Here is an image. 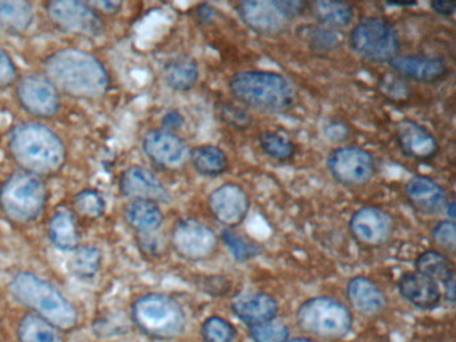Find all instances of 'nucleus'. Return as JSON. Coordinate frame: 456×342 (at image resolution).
<instances>
[{
  "mask_svg": "<svg viewBox=\"0 0 456 342\" xmlns=\"http://www.w3.org/2000/svg\"><path fill=\"white\" fill-rule=\"evenodd\" d=\"M213 15H215V10L208 4L200 5L199 11H197V16H199V20L201 23H208V21L212 20Z\"/></svg>",
  "mask_w": 456,
  "mask_h": 342,
  "instance_id": "obj_45",
  "label": "nucleus"
},
{
  "mask_svg": "<svg viewBox=\"0 0 456 342\" xmlns=\"http://www.w3.org/2000/svg\"><path fill=\"white\" fill-rule=\"evenodd\" d=\"M36 20L34 5L26 0H0V31L23 34Z\"/></svg>",
  "mask_w": 456,
  "mask_h": 342,
  "instance_id": "obj_25",
  "label": "nucleus"
},
{
  "mask_svg": "<svg viewBox=\"0 0 456 342\" xmlns=\"http://www.w3.org/2000/svg\"><path fill=\"white\" fill-rule=\"evenodd\" d=\"M49 190L41 176L17 171L0 184V211L15 224H30L41 218Z\"/></svg>",
  "mask_w": 456,
  "mask_h": 342,
  "instance_id": "obj_5",
  "label": "nucleus"
},
{
  "mask_svg": "<svg viewBox=\"0 0 456 342\" xmlns=\"http://www.w3.org/2000/svg\"><path fill=\"white\" fill-rule=\"evenodd\" d=\"M297 321L304 330L322 338H341L352 328L348 307L330 297H316L304 302L298 307Z\"/></svg>",
  "mask_w": 456,
  "mask_h": 342,
  "instance_id": "obj_8",
  "label": "nucleus"
},
{
  "mask_svg": "<svg viewBox=\"0 0 456 342\" xmlns=\"http://www.w3.org/2000/svg\"><path fill=\"white\" fill-rule=\"evenodd\" d=\"M432 240L444 250L453 251L456 246V226L455 222L450 219L440 221L432 229Z\"/></svg>",
  "mask_w": 456,
  "mask_h": 342,
  "instance_id": "obj_40",
  "label": "nucleus"
},
{
  "mask_svg": "<svg viewBox=\"0 0 456 342\" xmlns=\"http://www.w3.org/2000/svg\"><path fill=\"white\" fill-rule=\"evenodd\" d=\"M199 64L191 56H178L165 67V80L167 86L180 93L191 90L199 82Z\"/></svg>",
  "mask_w": 456,
  "mask_h": 342,
  "instance_id": "obj_27",
  "label": "nucleus"
},
{
  "mask_svg": "<svg viewBox=\"0 0 456 342\" xmlns=\"http://www.w3.org/2000/svg\"><path fill=\"white\" fill-rule=\"evenodd\" d=\"M394 74L419 83H434L447 75V61L439 56L397 55L388 61Z\"/></svg>",
  "mask_w": 456,
  "mask_h": 342,
  "instance_id": "obj_19",
  "label": "nucleus"
},
{
  "mask_svg": "<svg viewBox=\"0 0 456 342\" xmlns=\"http://www.w3.org/2000/svg\"><path fill=\"white\" fill-rule=\"evenodd\" d=\"M124 216L134 232L143 235L159 232L165 219L161 206L151 200H132L125 208Z\"/></svg>",
  "mask_w": 456,
  "mask_h": 342,
  "instance_id": "obj_24",
  "label": "nucleus"
},
{
  "mask_svg": "<svg viewBox=\"0 0 456 342\" xmlns=\"http://www.w3.org/2000/svg\"><path fill=\"white\" fill-rule=\"evenodd\" d=\"M352 51L365 61H391L400 55V37L396 29L378 16L362 19L349 34Z\"/></svg>",
  "mask_w": 456,
  "mask_h": 342,
  "instance_id": "obj_7",
  "label": "nucleus"
},
{
  "mask_svg": "<svg viewBox=\"0 0 456 342\" xmlns=\"http://www.w3.org/2000/svg\"><path fill=\"white\" fill-rule=\"evenodd\" d=\"M309 8L319 26L330 29L346 28L354 19V8L348 3L319 0L309 4Z\"/></svg>",
  "mask_w": 456,
  "mask_h": 342,
  "instance_id": "obj_29",
  "label": "nucleus"
},
{
  "mask_svg": "<svg viewBox=\"0 0 456 342\" xmlns=\"http://www.w3.org/2000/svg\"><path fill=\"white\" fill-rule=\"evenodd\" d=\"M100 15H116L121 11L122 2L114 0H98V2H87Z\"/></svg>",
  "mask_w": 456,
  "mask_h": 342,
  "instance_id": "obj_43",
  "label": "nucleus"
},
{
  "mask_svg": "<svg viewBox=\"0 0 456 342\" xmlns=\"http://www.w3.org/2000/svg\"><path fill=\"white\" fill-rule=\"evenodd\" d=\"M119 191L130 200H151L169 203L172 200L161 179L143 166H130L119 176Z\"/></svg>",
  "mask_w": 456,
  "mask_h": 342,
  "instance_id": "obj_17",
  "label": "nucleus"
},
{
  "mask_svg": "<svg viewBox=\"0 0 456 342\" xmlns=\"http://www.w3.org/2000/svg\"><path fill=\"white\" fill-rule=\"evenodd\" d=\"M404 195L410 205L424 216H435L444 210L448 198L445 190L434 179L416 175L405 183Z\"/></svg>",
  "mask_w": 456,
  "mask_h": 342,
  "instance_id": "obj_20",
  "label": "nucleus"
},
{
  "mask_svg": "<svg viewBox=\"0 0 456 342\" xmlns=\"http://www.w3.org/2000/svg\"><path fill=\"white\" fill-rule=\"evenodd\" d=\"M444 210L445 213L448 214V219H450V221H453V218H455V202H453V200L447 202Z\"/></svg>",
  "mask_w": 456,
  "mask_h": 342,
  "instance_id": "obj_46",
  "label": "nucleus"
},
{
  "mask_svg": "<svg viewBox=\"0 0 456 342\" xmlns=\"http://www.w3.org/2000/svg\"><path fill=\"white\" fill-rule=\"evenodd\" d=\"M416 272L431 278L436 283L442 282L443 285L451 282L455 278L452 262L444 254L436 250L424 251L418 256Z\"/></svg>",
  "mask_w": 456,
  "mask_h": 342,
  "instance_id": "obj_31",
  "label": "nucleus"
},
{
  "mask_svg": "<svg viewBox=\"0 0 456 342\" xmlns=\"http://www.w3.org/2000/svg\"><path fill=\"white\" fill-rule=\"evenodd\" d=\"M12 159L26 173L46 176L62 170L68 159L65 143L44 123H18L9 136Z\"/></svg>",
  "mask_w": 456,
  "mask_h": 342,
  "instance_id": "obj_2",
  "label": "nucleus"
},
{
  "mask_svg": "<svg viewBox=\"0 0 456 342\" xmlns=\"http://www.w3.org/2000/svg\"><path fill=\"white\" fill-rule=\"evenodd\" d=\"M15 301L61 331L73 330L79 322L77 307L49 281L30 272L17 273L9 283Z\"/></svg>",
  "mask_w": 456,
  "mask_h": 342,
  "instance_id": "obj_3",
  "label": "nucleus"
},
{
  "mask_svg": "<svg viewBox=\"0 0 456 342\" xmlns=\"http://www.w3.org/2000/svg\"><path fill=\"white\" fill-rule=\"evenodd\" d=\"M346 297L352 306L365 315L379 314L387 305L386 294L370 278H352L346 286Z\"/></svg>",
  "mask_w": 456,
  "mask_h": 342,
  "instance_id": "obj_23",
  "label": "nucleus"
},
{
  "mask_svg": "<svg viewBox=\"0 0 456 342\" xmlns=\"http://www.w3.org/2000/svg\"><path fill=\"white\" fill-rule=\"evenodd\" d=\"M18 337L20 342H63L60 329L33 313L20 321Z\"/></svg>",
  "mask_w": 456,
  "mask_h": 342,
  "instance_id": "obj_30",
  "label": "nucleus"
},
{
  "mask_svg": "<svg viewBox=\"0 0 456 342\" xmlns=\"http://www.w3.org/2000/svg\"><path fill=\"white\" fill-rule=\"evenodd\" d=\"M73 206L81 216L97 219L105 214L106 200L102 192L95 189H85L73 198Z\"/></svg>",
  "mask_w": 456,
  "mask_h": 342,
  "instance_id": "obj_35",
  "label": "nucleus"
},
{
  "mask_svg": "<svg viewBox=\"0 0 456 342\" xmlns=\"http://www.w3.org/2000/svg\"><path fill=\"white\" fill-rule=\"evenodd\" d=\"M161 125L164 130L175 133L185 125V118L177 110H170V111L165 112L164 117H162Z\"/></svg>",
  "mask_w": 456,
  "mask_h": 342,
  "instance_id": "obj_42",
  "label": "nucleus"
},
{
  "mask_svg": "<svg viewBox=\"0 0 456 342\" xmlns=\"http://www.w3.org/2000/svg\"><path fill=\"white\" fill-rule=\"evenodd\" d=\"M400 150L416 160L432 159L439 151L436 136L415 120L403 119L395 127Z\"/></svg>",
  "mask_w": 456,
  "mask_h": 342,
  "instance_id": "obj_18",
  "label": "nucleus"
},
{
  "mask_svg": "<svg viewBox=\"0 0 456 342\" xmlns=\"http://www.w3.org/2000/svg\"><path fill=\"white\" fill-rule=\"evenodd\" d=\"M142 150L154 165L165 170H180L191 159L188 143L164 128L148 131L142 139Z\"/></svg>",
  "mask_w": 456,
  "mask_h": 342,
  "instance_id": "obj_14",
  "label": "nucleus"
},
{
  "mask_svg": "<svg viewBox=\"0 0 456 342\" xmlns=\"http://www.w3.org/2000/svg\"><path fill=\"white\" fill-rule=\"evenodd\" d=\"M309 7L300 0H250L237 5L240 16L253 31L276 35L288 28L290 21Z\"/></svg>",
  "mask_w": 456,
  "mask_h": 342,
  "instance_id": "obj_9",
  "label": "nucleus"
},
{
  "mask_svg": "<svg viewBox=\"0 0 456 342\" xmlns=\"http://www.w3.org/2000/svg\"><path fill=\"white\" fill-rule=\"evenodd\" d=\"M132 318L143 334L156 339L175 338L183 333L186 326L183 306L162 293L138 297L132 305Z\"/></svg>",
  "mask_w": 456,
  "mask_h": 342,
  "instance_id": "obj_6",
  "label": "nucleus"
},
{
  "mask_svg": "<svg viewBox=\"0 0 456 342\" xmlns=\"http://www.w3.org/2000/svg\"><path fill=\"white\" fill-rule=\"evenodd\" d=\"M0 333H2V320H0Z\"/></svg>",
  "mask_w": 456,
  "mask_h": 342,
  "instance_id": "obj_48",
  "label": "nucleus"
},
{
  "mask_svg": "<svg viewBox=\"0 0 456 342\" xmlns=\"http://www.w3.org/2000/svg\"><path fill=\"white\" fill-rule=\"evenodd\" d=\"M46 12L52 23L61 31L85 37L102 34V18L87 2L55 0L46 3Z\"/></svg>",
  "mask_w": 456,
  "mask_h": 342,
  "instance_id": "obj_10",
  "label": "nucleus"
},
{
  "mask_svg": "<svg viewBox=\"0 0 456 342\" xmlns=\"http://www.w3.org/2000/svg\"><path fill=\"white\" fill-rule=\"evenodd\" d=\"M20 77L17 64L4 48L0 47V87H9Z\"/></svg>",
  "mask_w": 456,
  "mask_h": 342,
  "instance_id": "obj_41",
  "label": "nucleus"
},
{
  "mask_svg": "<svg viewBox=\"0 0 456 342\" xmlns=\"http://www.w3.org/2000/svg\"><path fill=\"white\" fill-rule=\"evenodd\" d=\"M232 94L261 111L284 112L297 98L292 83L281 74L263 69L237 72L229 82Z\"/></svg>",
  "mask_w": 456,
  "mask_h": 342,
  "instance_id": "obj_4",
  "label": "nucleus"
},
{
  "mask_svg": "<svg viewBox=\"0 0 456 342\" xmlns=\"http://www.w3.org/2000/svg\"><path fill=\"white\" fill-rule=\"evenodd\" d=\"M400 294L410 304L421 309H431L440 301V290L437 283L419 272L405 273L397 283Z\"/></svg>",
  "mask_w": 456,
  "mask_h": 342,
  "instance_id": "obj_22",
  "label": "nucleus"
},
{
  "mask_svg": "<svg viewBox=\"0 0 456 342\" xmlns=\"http://www.w3.org/2000/svg\"><path fill=\"white\" fill-rule=\"evenodd\" d=\"M250 336L255 342H287L289 329L284 323L268 321L250 326Z\"/></svg>",
  "mask_w": 456,
  "mask_h": 342,
  "instance_id": "obj_39",
  "label": "nucleus"
},
{
  "mask_svg": "<svg viewBox=\"0 0 456 342\" xmlns=\"http://www.w3.org/2000/svg\"><path fill=\"white\" fill-rule=\"evenodd\" d=\"M352 237L360 245L379 248L386 245L395 230L394 218L386 210L375 206H365L352 214L349 219Z\"/></svg>",
  "mask_w": 456,
  "mask_h": 342,
  "instance_id": "obj_15",
  "label": "nucleus"
},
{
  "mask_svg": "<svg viewBox=\"0 0 456 342\" xmlns=\"http://www.w3.org/2000/svg\"><path fill=\"white\" fill-rule=\"evenodd\" d=\"M232 310L240 320L253 326L273 320L279 312V304L269 294H240L232 301Z\"/></svg>",
  "mask_w": 456,
  "mask_h": 342,
  "instance_id": "obj_21",
  "label": "nucleus"
},
{
  "mask_svg": "<svg viewBox=\"0 0 456 342\" xmlns=\"http://www.w3.org/2000/svg\"><path fill=\"white\" fill-rule=\"evenodd\" d=\"M258 142H260V147L264 154L268 155L272 159L287 162V160L295 157L296 144L282 134L265 131V133L261 134Z\"/></svg>",
  "mask_w": 456,
  "mask_h": 342,
  "instance_id": "obj_34",
  "label": "nucleus"
},
{
  "mask_svg": "<svg viewBox=\"0 0 456 342\" xmlns=\"http://www.w3.org/2000/svg\"><path fill=\"white\" fill-rule=\"evenodd\" d=\"M429 7L437 15L450 16L455 12L456 3L455 2H431Z\"/></svg>",
  "mask_w": 456,
  "mask_h": 342,
  "instance_id": "obj_44",
  "label": "nucleus"
},
{
  "mask_svg": "<svg viewBox=\"0 0 456 342\" xmlns=\"http://www.w3.org/2000/svg\"><path fill=\"white\" fill-rule=\"evenodd\" d=\"M298 37L311 50L316 51V53H330L340 45V39L332 29L316 26V24L300 27Z\"/></svg>",
  "mask_w": 456,
  "mask_h": 342,
  "instance_id": "obj_33",
  "label": "nucleus"
},
{
  "mask_svg": "<svg viewBox=\"0 0 456 342\" xmlns=\"http://www.w3.org/2000/svg\"><path fill=\"white\" fill-rule=\"evenodd\" d=\"M102 264V253L94 246H79L74 251L70 261V269L74 275L82 280H90L98 274Z\"/></svg>",
  "mask_w": 456,
  "mask_h": 342,
  "instance_id": "obj_32",
  "label": "nucleus"
},
{
  "mask_svg": "<svg viewBox=\"0 0 456 342\" xmlns=\"http://www.w3.org/2000/svg\"><path fill=\"white\" fill-rule=\"evenodd\" d=\"M217 232L204 222L183 218L172 230V246L175 253L188 261H204L215 256L218 248Z\"/></svg>",
  "mask_w": 456,
  "mask_h": 342,
  "instance_id": "obj_11",
  "label": "nucleus"
},
{
  "mask_svg": "<svg viewBox=\"0 0 456 342\" xmlns=\"http://www.w3.org/2000/svg\"><path fill=\"white\" fill-rule=\"evenodd\" d=\"M330 175L346 186L368 183L376 173V160L367 150L356 146L338 147L327 159Z\"/></svg>",
  "mask_w": 456,
  "mask_h": 342,
  "instance_id": "obj_12",
  "label": "nucleus"
},
{
  "mask_svg": "<svg viewBox=\"0 0 456 342\" xmlns=\"http://www.w3.org/2000/svg\"><path fill=\"white\" fill-rule=\"evenodd\" d=\"M210 213L226 229L239 226L248 216L250 198L247 190L237 183H224L210 192L208 198Z\"/></svg>",
  "mask_w": 456,
  "mask_h": 342,
  "instance_id": "obj_16",
  "label": "nucleus"
},
{
  "mask_svg": "<svg viewBox=\"0 0 456 342\" xmlns=\"http://www.w3.org/2000/svg\"><path fill=\"white\" fill-rule=\"evenodd\" d=\"M17 99L28 114L37 118H52L61 107L60 91L45 74H30L17 83Z\"/></svg>",
  "mask_w": 456,
  "mask_h": 342,
  "instance_id": "obj_13",
  "label": "nucleus"
},
{
  "mask_svg": "<svg viewBox=\"0 0 456 342\" xmlns=\"http://www.w3.org/2000/svg\"><path fill=\"white\" fill-rule=\"evenodd\" d=\"M189 162L193 165L197 173L205 176L221 175L229 167L228 155L215 144H200L194 147L191 150Z\"/></svg>",
  "mask_w": 456,
  "mask_h": 342,
  "instance_id": "obj_28",
  "label": "nucleus"
},
{
  "mask_svg": "<svg viewBox=\"0 0 456 342\" xmlns=\"http://www.w3.org/2000/svg\"><path fill=\"white\" fill-rule=\"evenodd\" d=\"M201 333L207 342H233L236 338L234 326L217 315L205 321Z\"/></svg>",
  "mask_w": 456,
  "mask_h": 342,
  "instance_id": "obj_37",
  "label": "nucleus"
},
{
  "mask_svg": "<svg viewBox=\"0 0 456 342\" xmlns=\"http://www.w3.org/2000/svg\"><path fill=\"white\" fill-rule=\"evenodd\" d=\"M49 238L55 248L62 251H76L79 248V230L73 214L58 211L49 222Z\"/></svg>",
  "mask_w": 456,
  "mask_h": 342,
  "instance_id": "obj_26",
  "label": "nucleus"
},
{
  "mask_svg": "<svg viewBox=\"0 0 456 342\" xmlns=\"http://www.w3.org/2000/svg\"><path fill=\"white\" fill-rule=\"evenodd\" d=\"M45 75L60 93L71 98H101L110 87V75L105 64L89 51L61 48L47 56Z\"/></svg>",
  "mask_w": 456,
  "mask_h": 342,
  "instance_id": "obj_1",
  "label": "nucleus"
},
{
  "mask_svg": "<svg viewBox=\"0 0 456 342\" xmlns=\"http://www.w3.org/2000/svg\"><path fill=\"white\" fill-rule=\"evenodd\" d=\"M216 110L223 122L237 130H247L252 125V117L249 112L239 104L232 103V102H221L216 106Z\"/></svg>",
  "mask_w": 456,
  "mask_h": 342,
  "instance_id": "obj_38",
  "label": "nucleus"
},
{
  "mask_svg": "<svg viewBox=\"0 0 456 342\" xmlns=\"http://www.w3.org/2000/svg\"><path fill=\"white\" fill-rule=\"evenodd\" d=\"M225 245L228 246L234 258L239 261H249L261 253V248L244 235L239 234L233 229H224L221 232Z\"/></svg>",
  "mask_w": 456,
  "mask_h": 342,
  "instance_id": "obj_36",
  "label": "nucleus"
},
{
  "mask_svg": "<svg viewBox=\"0 0 456 342\" xmlns=\"http://www.w3.org/2000/svg\"><path fill=\"white\" fill-rule=\"evenodd\" d=\"M289 342H314V341H311V339H306V338H297V339H292V341H289Z\"/></svg>",
  "mask_w": 456,
  "mask_h": 342,
  "instance_id": "obj_47",
  "label": "nucleus"
}]
</instances>
